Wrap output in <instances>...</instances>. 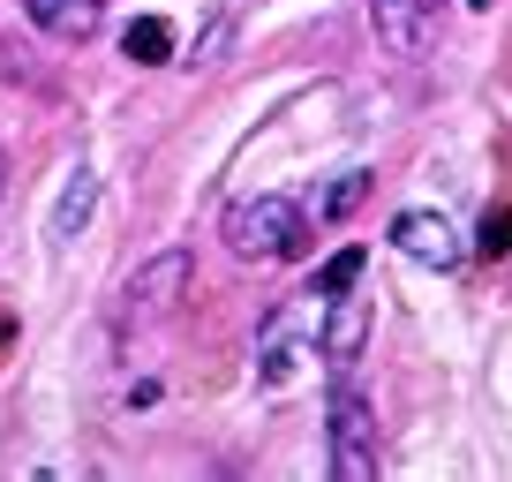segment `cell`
Segmentation results:
<instances>
[{"mask_svg": "<svg viewBox=\"0 0 512 482\" xmlns=\"http://www.w3.org/2000/svg\"><path fill=\"white\" fill-rule=\"evenodd\" d=\"M226 249L234 257H264V264H294L309 249V211L294 196H241L226 204Z\"/></svg>", "mask_w": 512, "mask_h": 482, "instance_id": "cell-1", "label": "cell"}, {"mask_svg": "<svg viewBox=\"0 0 512 482\" xmlns=\"http://www.w3.org/2000/svg\"><path fill=\"white\" fill-rule=\"evenodd\" d=\"M384 452H377V415L354 385L332 392V475L339 482H377Z\"/></svg>", "mask_w": 512, "mask_h": 482, "instance_id": "cell-2", "label": "cell"}, {"mask_svg": "<svg viewBox=\"0 0 512 482\" xmlns=\"http://www.w3.org/2000/svg\"><path fill=\"white\" fill-rule=\"evenodd\" d=\"M181 287H189V249H159L144 272L128 279L121 309H128V317H159V309H174V302H181Z\"/></svg>", "mask_w": 512, "mask_h": 482, "instance_id": "cell-3", "label": "cell"}, {"mask_svg": "<svg viewBox=\"0 0 512 482\" xmlns=\"http://www.w3.org/2000/svg\"><path fill=\"white\" fill-rule=\"evenodd\" d=\"M392 249H407L415 264H437V272L460 264V234H452L445 211H400L392 219Z\"/></svg>", "mask_w": 512, "mask_h": 482, "instance_id": "cell-4", "label": "cell"}, {"mask_svg": "<svg viewBox=\"0 0 512 482\" xmlns=\"http://www.w3.org/2000/svg\"><path fill=\"white\" fill-rule=\"evenodd\" d=\"M430 23H437V0H377V8H369V31L392 53H407V61L430 46Z\"/></svg>", "mask_w": 512, "mask_h": 482, "instance_id": "cell-5", "label": "cell"}, {"mask_svg": "<svg viewBox=\"0 0 512 482\" xmlns=\"http://www.w3.org/2000/svg\"><path fill=\"white\" fill-rule=\"evenodd\" d=\"M302 317H272V332H264V354H256V370H264V392H287L294 377H302V362L317 354V332H294Z\"/></svg>", "mask_w": 512, "mask_h": 482, "instance_id": "cell-6", "label": "cell"}, {"mask_svg": "<svg viewBox=\"0 0 512 482\" xmlns=\"http://www.w3.org/2000/svg\"><path fill=\"white\" fill-rule=\"evenodd\" d=\"M91 211H98V174L76 166V174L61 181V196H53V211H46V249H68V241L91 226Z\"/></svg>", "mask_w": 512, "mask_h": 482, "instance_id": "cell-7", "label": "cell"}, {"mask_svg": "<svg viewBox=\"0 0 512 482\" xmlns=\"http://www.w3.org/2000/svg\"><path fill=\"white\" fill-rule=\"evenodd\" d=\"M362 339H369V317H362V302H347V294H324V354H332L339 370H354Z\"/></svg>", "mask_w": 512, "mask_h": 482, "instance_id": "cell-8", "label": "cell"}, {"mask_svg": "<svg viewBox=\"0 0 512 482\" xmlns=\"http://www.w3.org/2000/svg\"><path fill=\"white\" fill-rule=\"evenodd\" d=\"M31 23L46 38H91L98 31V0H31Z\"/></svg>", "mask_w": 512, "mask_h": 482, "instance_id": "cell-9", "label": "cell"}, {"mask_svg": "<svg viewBox=\"0 0 512 482\" xmlns=\"http://www.w3.org/2000/svg\"><path fill=\"white\" fill-rule=\"evenodd\" d=\"M121 53L136 68H166V61H174V23H166V16H136L121 31Z\"/></svg>", "mask_w": 512, "mask_h": 482, "instance_id": "cell-10", "label": "cell"}, {"mask_svg": "<svg viewBox=\"0 0 512 482\" xmlns=\"http://www.w3.org/2000/svg\"><path fill=\"white\" fill-rule=\"evenodd\" d=\"M362 196H369V174H339L317 211H324V219H347V211H362Z\"/></svg>", "mask_w": 512, "mask_h": 482, "instance_id": "cell-11", "label": "cell"}, {"mask_svg": "<svg viewBox=\"0 0 512 482\" xmlns=\"http://www.w3.org/2000/svg\"><path fill=\"white\" fill-rule=\"evenodd\" d=\"M362 264H369L362 249H339V257H332V264H324V272H317V294H347L354 279H362Z\"/></svg>", "mask_w": 512, "mask_h": 482, "instance_id": "cell-12", "label": "cell"}, {"mask_svg": "<svg viewBox=\"0 0 512 482\" xmlns=\"http://www.w3.org/2000/svg\"><path fill=\"white\" fill-rule=\"evenodd\" d=\"M482 257H512V211H490V219H482Z\"/></svg>", "mask_w": 512, "mask_h": 482, "instance_id": "cell-13", "label": "cell"}, {"mask_svg": "<svg viewBox=\"0 0 512 482\" xmlns=\"http://www.w3.org/2000/svg\"><path fill=\"white\" fill-rule=\"evenodd\" d=\"M8 332H16V317H0V347H8Z\"/></svg>", "mask_w": 512, "mask_h": 482, "instance_id": "cell-14", "label": "cell"}, {"mask_svg": "<svg viewBox=\"0 0 512 482\" xmlns=\"http://www.w3.org/2000/svg\"><path fill=\"white\" fill-rule=\"evenodd\" d=\"M0 196H8V151H0Z\"/></svg>", "mask_w": 512, "mask_h": 482, "instance_id": "cell-15", "label": "cell"}, {"mask_svg": "<svg viewBox=\"0 0 512 482\" xmlns=\"http://www.w3.org/2000/svg\"><path fill=\"white\" fill-rule=\"evenodd\" d=\"M467 8H490V0H467Z\"/></svg>", "mask_w": 512, "mask_h": 482, "instance_id": "cell-16", "label": "cell"}]
</instances>
